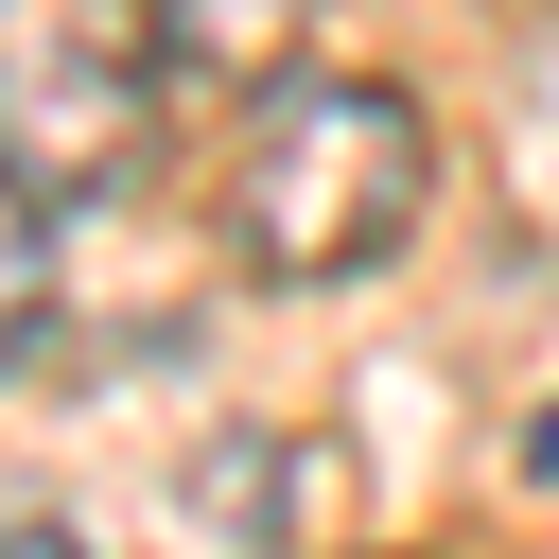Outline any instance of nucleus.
I'll list each match as a JSON object with an SVG mask.
<instances>
[{"label": "nucleus", "mask_w": 559, "mask_h": 559, "mask_svg": "<svg viewBox=\"0 0 559 559\" xmlns=\"http://www.w3.org/2000/svg\"><path fill=\"white\" fill-rule=\"evenodd\" d=\"M0 559H105V542H87L70 507H0Z\"/></svg>", "instance_id": "39448f33"}, {"label": "nucleus", "mask_w": 559, "mask_h": 559, "mask_svg": "<svg viewBox=\"0 0 559 559\" xmlns=\"http://www.w3.org/2000/svg\"><path fill=\"white\" fill-rule=\"evenodd\" d=\"M297 17L314 0H157V52H175V87H245L262 105L297 70Z\"/></svg>", "instance_id": "7ed1b4c3"}, {"label": "nucleus", "mask_w": 559, "mask_h": 559, "mask_svg": "<svg viewBox=\"0 0 559 559\" xmlns=\"http://www.w3.org/2000/svg\"><path fill=\"white\" fill-rule=\"evenodd\" d=\"M524 472H559V402H542V437H524Z\"/></svg>", "instance_id": "423d86ee"}, {"label": "nucleus", "mask_w": 559, "mask_h": 559, "mask_svg": "<svg viewBox=\"0 0 559 559\" xmlns=\"http://www.w3.org/2000/svg\"><path fill=\"white\" fill-rule=\"evenodd\" d=\"M175 105L157 0H0V157L35 192H105Z\"/></svg>", "instance_id": "f03ea898"}, {"label": "nucleus", "mask_w": 559, "mask_h": 559, "mask_svg": "<svg viewBox=\"0 0 559 559\" xmlns=\"http://www.w3.org/2000/svg\"><path fill=\"white\" fill-rule=\"evenodd\" d=\"M419 192H437V122H419V87H384V70H280V87L245 105V140H227V245H245V280H280V297L367 280V262L419 227Z\"/></svg>", "instance_id": "f257e3e1"}, {"label": "nucleus", "mask_w": 559, "mask_h": 559, "mask_svg": "<svg viewBox=\"0 0 559 559\" xmlns=\"http://www.w3.org/2000/svg\"><path fill=\"white\" fill-rule=\"evenodd\" d=\"M35 332H52V192L0 157V367H17Z\"/></svg>", "instance_id": "20e7f679"}]
</instances>
